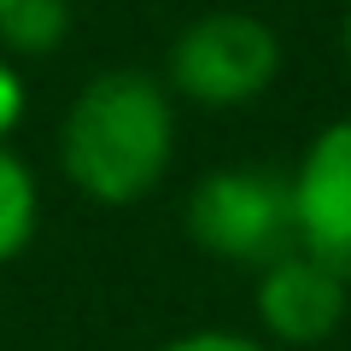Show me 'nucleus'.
Wrapping results in <instances>:
<instances>
[{"instance_id": "nucleus-1", "label": "nucleus", "mask_w": 351, "mask_h": 351, "mask_svg": "<svg viewBox=\"0 0 351 351\" xmlns=\"http://www.w3.org/2000/svg\"><path fill=\"white\" fill-rule=\"evenodd\" d=\"M176 152V106L164 76L147 71H100L76 88L59 117V170L82 199L123 211L141 205Z\"/></svg>"}, {"instance_id": "nucleus-2", "label": "nucleus", "mask_w": 351, "mask_h": 351, "mask_svg": "<svg viewBox=\"0 0 351 351\" xmlns=\"http://www.w3.org/2000/svg\"><path fill=\"white\" fill-rule=\"evenodd\" d=\"M276 76H281V36L240 6L188 18L164 53V88L205 112H240L258 94H269Z\"/></svg>"}, {"instance_id": "nucleus-3", "label": "nucleus", "mask_w": 351, "mask_h": 351, "mask_svg": "<svg viewBox=\"0 0 351 351\" xmlns=\"http://www.w3.org/2000/svg\"><path fill=\"white\" fill-rule=\"evenodd\" d=\"M188 240L217 263L263 269L299 246L293 223V182L258 164H228L193 182L188 193Z\"/></svg>"}, {"instance_id": "nucleus-4", "label": "nucleus", "mask_w": 351, "mask_h": 351, "mask_svg": "<svg viewBox=\"0 0 351 351\" xmlns=\"http://www.w3.org/2000/svg\"><path fill=\"white\" fill-rule=\"evenodd\" d=\"M258 328L276 351H311L346 328L351 316V281H339L322 258H311L304 246L281 252L276 263L258 269V293H252Z\"/></svg>"}, {"instance_id": "nucleus-5", "label": "nucleus", "mask_w": 351, "mask_h": 351, "mask_svg": "<svg viewBox=\"0 0 351 351\" xmlns=\"http://www.w3.org/2000/svg\"><path fill=\"white\" fill-rule=\"evenodd\" d=\"M287 182L299 246L322 258L339 281H351V117H334L328 129H316Z\"/></svg>"}, {"instance_id": "nucleus-6", "label": "nucleus", "mask_w": 351, "mask_h": 351, "mask_svg": "<svg viewBox=\"0 0 351 351\" xmlns=\"http://www.w3.org/2000/svg\"><path fill=\"white\" fill-rule=\"evenodd\" d=\"M41 223V188H36V170L29 158H18L6 141H0V263H12L29 252Z\"/></svg>"}, {"instance_id": "nucleus-7", "label": "nucleus", "mask_w": 351, "mask_h": 351, "mask_svg": "<svg viewBox=\"0 0 351 351\" xmlns=\"http://www.w3.org/2000/svg\"><path fill=\"white\" fill-rule=\"evenodd\" d=\"M71 36V0H6L0 6V47L12 59H47Z\"/></svg>"}, {"instance_id": "nucleus-8", "label": "nucleus", "mask_w": 351, "mask_h": 351, "mask_svg": "<svg viewBox=\"0 0 351 351\" xmlns=\"http://www.w3.org/2000/svg\"><path fill=\"white\" fill-rule=\"evenodd\" d=\"M158 351H276L263 334H234V328H193V334H176Z\"/></svg>"}, {"instance_id": "nucleus-9", "label": "nucleus", "mask_w": 351, "mask_h": 351, "mask_svg": "<svg viewBox=\"0 0 351 351\" xmlns=\"http://www.w3.org/2000/svg\"><path fill=\"white\" fill-rule=\"evenodd\" d=\"M18 117H24V76H18V64L0 59V141L18 129Z\"/></svg>"}, {"instance_id": "nucleus-10", "label": "nucleus", "mask_w": 351, "mask_h": 351, "mask_svg": "<svg viewBox=\"0 0 351 351\" xmlns=\"http://www.w3.org/2000/svg\"><path fill=\"white\" fill-rule=\"evenodd\" d=\"M339 47H346V64H351V6H346V24H339Z\"/></svg>"}, {"instance_id": "nucleus-11", "label": "nucleus", "mask_w": 351, "mask_h": 351, "mask_svg": "<svg viewBox=\"0 0 351 351\" xmlns=\"http://www.w3.org/2000/svg\"><path fill=\"white\" fill-rule=\"evenodd\" d=\"M0 6H6V0H0Z\"/></svg>"}]
</instances>
